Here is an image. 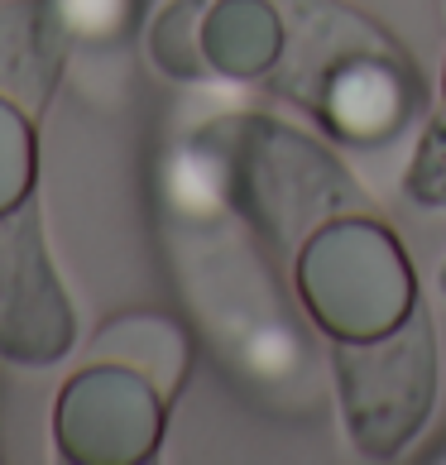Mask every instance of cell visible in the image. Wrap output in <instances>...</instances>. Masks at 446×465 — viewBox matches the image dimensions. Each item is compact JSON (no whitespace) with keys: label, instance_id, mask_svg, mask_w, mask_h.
<instances>
[{"label":"cell","instance_id":"1","mask_svg":"<svg viewBox=\"0 0 446 465\" xmlns=\"http://www.w3.org/2000/svg\"><path fill=\"white\" fill-rule=\"evenodd\" d=\"M173 183L187 206L240 212L279 250H302L307 235L355 202L332 153L273 120H226L202 130L178 159Z\"/></svg>","mask_w":446,"mask_h":465},{"label":"cell","instance_id":"2","mask_svg":"<svg viewBox=\"0 0 446 465\" xmlns=\"http://www.w3.org/2000/svg\"><path fill=\"white\" fill-rule=\"evenodd\" d=\"M298 298L332 341H365L413 312L418 279L393 231L365 216H336L298 250Z\"/></svg>","mask_w":446,"mask_h":465},{"label":"cell","instance_id":"3","mask_svg":"<svg viewBox=\"0 0 446 465\" xmlns=\"http://www.w3.org/2000/svg\"><path fill=\"white\" fill-rule=\"evenodd\" d=\"M336 393L360 451L374 460L399 456L437 399V336L422 307L384 336L336 341Z\"/></svg>","mask_w":446,"mask_h":465},{"label":"cell","instance_id":"4","mask_svg":"<svg viewBox=\"0 0 446 465\" xmlns=\"http://www.w3.org/2000/svg\"><path fill=\"white\" fill-rule=\"evenodd\" d=\"M58 451L77 465H140L159 451L164 393L125 365H101L73 374L54 408Z\"/></svg>","mask_w":446,"mask_h":465},{"label":"cell","instance_id":"5","mask_svg":"<svg viewBox=\"0 0 446 465\" xmlns=\"http://www.w3.org/2000/svg\"><path fill=\"white\" fill-rule=\"evenodd\" d=\"M73 346V307L44 250L39 212L25 202L0 216V360L54 365Z\"/></svg>","mask_w":446,"mask_h":465},{"label":"cell","instance_id":"6","mask_svg":"<svg viewBox=\"0 0 446 465\" xmlns=\"http://www.w3.org/2000/svg\"><path fill=\"white\" fill-rule=\"evenodd\" d=\"M413 96L418 87L403 67V54L393 44H380L336 67L317 101V115L346 140H384L413 115Z\"/></svg>","mask_w":446,"mask_h":465},{"label":"cell","instance_id":"7","mask_svg":"<svg viewBox=\"0 0 446 465\" xmlns=\"http://www.w3.org/2000/svg\"><path fill=\"white\" fill-rule=\"evenodd\" d=\"M389 44L380 29L360 15L327 5V0H293V20H288V44L279 58V92L302 101L317 111L327 82L336 77V67H346L355 54Z\"/></svg>","mask_w":446,"mask_h":465},{"label":"cell","instance_id":"8","mask_svg":"<svg viewBox=\"0 0 446 465\" xmlns=\"http://www.w3.org/2000/svg\"><path fill=\"white\" fill-rule=\"evenodd\" d=\"M288 25L269 0H212L202 20V48L216 77H264L279 67Z\"/></svg>","mask_w":446,"mask_h":465},{"label":"cell","instance_id":"9","mask_svg":"<svg viewBox=\"0 0 446 465\" xmlns=\"http://www.w3.org/2000/svg\"><path fill=\"white\" fill-rule=\"evenodd\" d=\"M58 20L44 5H10L0 10V96L20 111L39 115L58 82Z\"/></svg>","mask_w":446,"mask_h":465},{"label":"cell","instance_id":"10","mask_svg":"<svg viewBox=\"0 0 446 465\" xmlns=\"http://www.w3.org/2000/svg\"><path fill=\"white\" fill-rule=\"evenodd\" d=\"M92 360L144 374L168 403L187 379V336L178 331V322H168L159 312H130V317H115L92 341Z\"/></svg>","mask_w":446,"mask_h":465},{"label":"cell","instance_id":"11","mask_svg":"<svg viewBox=\"0 0 446 465\" xmlns=\"http://www.w3.org/2000/svg\"><path fill=\"white\" fill-rule=\"evenodd\" d=\"M207 5L212 0H173V5L154 20L149 58L159 63L168 77H183V82L212 77L207 48H202V20H207Z\"/></svg>","mask_w":446,"mask_h":465},{"label":"cell","instance_id":"12","mask_svg":"<svg viewBox=\"0 0 446 465\" xmlns=\"http://www.w3.org/2000/svg\"><path fill=\"white\" fill-rule=\"evenodd\" d=\"M34 193V125L29 111L0 96V216L25 206Z\"/></svg>","mask_w":446,"mask_h":465},{"label":"cell","instance_id":"13","mask_svg":"<svg viewBox=\"0 0 446 465\" xmlns=\"http://www.w3.org/2000/svg\"><path fill=\"white\" fill-rule=\"evenodd\" d=\"M408 197L418 206H446V111L418 140L413 168H408Z\"/></svg>","mask_w":446,"mask_h":465},{"label":"cell","instance_id":"14","mask_svg":"<svg viewBox=\"0 0 446 465\" xmlns=\"http://www.w3.org/2000/svg\"><path fill=\"white\" fill-rule=\"evenodd\" d=\"M134 0H54V20L82 39H111L125 29Z\"/></svg>","mask_w":446,"mask_h":465},{"label":"cell","instance_id":"15","mask_svg":"<svg viewBox=\"0 0 446 465\" xmlns=\"http://www.w3.org/2000/svg\"><path fill=\"white\" fill-rule=\"evenodd\" d=\"M441 292H446V269H441Z\"/></svg>","mask_w":446,"mask_h":465}]
</instances>
